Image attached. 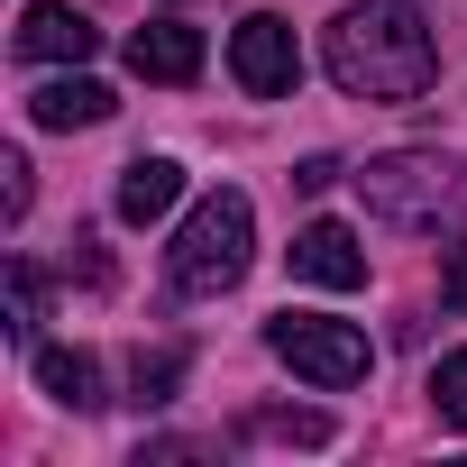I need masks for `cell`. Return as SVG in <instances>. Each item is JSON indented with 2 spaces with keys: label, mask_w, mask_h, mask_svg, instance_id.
I'll return each mask as SVG.
<instances>
[{
  "label": "cell",
  "mask_w": 467,
  "mask_h": 467,
  "mask_svg": "<svg viewBox=\"0 0 467 467\" xmlns=\"http://www.w3.org/2000/svg\"><path fill=\"white\" fill-rule=\"evenodd\" d=\"M129 74L138 83H192L202 74V28L192 19H147L129 37Z\"/></svg>",
  "instance_id": "obj_8"
},
{
  "label": "cell",
  "mask_w": 467,
  "mask_h": 467,
  "mask_svg": "<svg viewBox=\"0 0 467 467\" xmlns=\"http://www.w3.org/2000/svg\"><path fill=\"white\" fill-rule=\"evenodd\" d=\"M37 321H47V275H37L28 257H10V339L37 348Z\"/></svg>",
  "instance_id": "obj_14"
},
{
  "label": "cell",
  "mask_w": 467,
  "mask_h": 467,
  "mask_svg": "<svg viewBox=\"0 0 467 467\" xmlns=\"http://www.w3.org/2000/svg\"><path fill=\"white\" fill-rule=\"evenodd\" d=\"M174 202H183V165H174V156H138V165H119V220H129V229L165 220Z\"/></svg>",
  "instance_id": "obj_10"
},
{
  "label": "cell",
  "mask_w": 467,
  "mask_h": 467,
  "mask_svg": "<svg viewBox=\"0 0 467 467\" xmlns=\"http://www.w3.org/2000/svg\"><path fill=\"white\" fill-rule=\"evenodd\" d=\"M440 303H449V312H467V239H458V248H449V266H440Z\"/></svg>",
  "instance_id": "obj_18"
},
{
  "label": "cell",
  "mask_w": 467,
  "mask_h": 467,
  "mask_svg": "<svg viewBox=\"0 0 467 467\" xmlns=\"http://www.w3.org/2000/svg\"><path fill=\"white\" fill-rule=\"evenodd\" d=\"M266 348H275L303 385H321V394H348V385H367V367H376L367 330H358V321H321V312H275V321H266Z\"/></svg>",
  "instance_id": "obj_4"
},
{
  "label": "cell",
  "mask_w": 467,
  "mask_h": 467,
  "mask_svg": "<svg viewBox=\"0 0 467 467\" xmlns=\"http://www.w3.org/2000/svg\"><path fill=\"white\" fill-rule=\"evenodd\" d=\"M431 403H440L449 431H467V348H449V358L431 367Z\"/></svg>",
  "instance_id": "obj_15"
},
{
  "label": "cell",
  "mask_w": 467,
  "mask_h": 467,
  "mask_svg": "<svg viewBox=\"0 0 467 467\" xmlns=\"http://www.w3.org/2000/svg\"><path fill=\"white\" fill-rule=\"evenodd\" d=\"M330 183H339L330 156H303V165H294V192H330Z\"/></svg>",
  "instance_id": "obj_19"
},
{
  "label": "cell",
  "mask_w": 467,
  "mask_h": 467,
  "mask_svg": "<svg viewBox=\"0 0 467 467\" xmlns=\"http://www.w3.org/2000/svg\"><path fill=\"white\" fill-rule=\"evenodd\" d=\"M321 65L348 101H421L431 74H440V37L412 0H358V10L330 19Z\"/></svg>",
  "instance_id": "obj_1"
},
{
  "label": "cell",
  "mask_w": 467,
  "mask_h": 467,
  "mask_svg": "<svg viewBox=\"0 0 467 467\" xmlns=\"http://www.w3.org/2000/svg\"><path fill=\"white\" fill-rule=\"evenodd\" d=\"M110 110H119V92L92 83V74H56V83L28 92V119H37V129H101Z\"/></svg>",
  "instance_id": "obj_9"
},
{
  "label": "cell",
  "mask_w": 467,
  "mask_h": 467,
  "mask_svg": "<svg viewBox=\"0 0 467 467\" xmlns=\"http://www.w3.org/2000/svg\"><path fill=\"white\" fill-rule=\"evenodd\" d=\"M183 367H192V348H138V367H129V403H138V412H156V403H174V385H183Z\"/></svg>",
  "instance_id": "obj_13"
},
{
  "label": "cell",
  "mask_w": 467,
  "mask_h": 467,
  "mask_svg": "<svg viewBox=\"0 0 467 467\" xmlns=\"http://www.w3.org/2000/svg\"><path fill=\"white\" fill-rule=\"evenodd\" d=\"M229 74H239L248 101H285V92L303 83V47H294V28H285L275 10L239 19V28H229Z\"/></svg>",
  "instance_id": "obj_5"
},
{
  "label": "cell",
  "mask_w": 467,
  "mask_h": 467,
  "mask_svg": "<svg viewBox=\"0 0 467 467\" xmlns=\"http://www.w3.org/2000/svg\"><path fill=\"white\" fill-rule=\"evenodd\" d=\"M0 211H10V220L28 211V156H19V147L0 156Z\"/></svg>",
  "instance_id": "obj_16"
},
{
  "label": "cell",
  "mask_w": 467,
  "mask_h": 467,
  "mask_svg": "<svg viewBox=\"0 0 467 467\" xmlns=\"http://www.w3.org/2000/svg\"><path fill=\"white\" fill-rule=\"evenodd\" d=\"M285 257H294V275L321 285V294H358V285H367V248H358L348 220H303Z\"/></svg>",
  "instance_id": "obj_6"
},
{
  "label": "cell",
  "mask_w": 467,
  "mask_h": 467,
  "mask_svg": "<svg viewBox=\"0 0 467 467\" xmlns=\"http://www.w3.org/2000/svg\"><path fill=\"white\" fill-rule=\"evenodd\" d=\"M248 257H257V211H248V192H202L192 211H183V229H174V248H165V275H174V294L183 303H220L229 285L248 275Z\"/></svg>",
  "instance_id": "obj_2"
},
{
  "label": "cell",
  "mask_w": 467,
  "mask_h": 467,
  "mask_svg": "<svg viewBox=\"0 0 467 467\" xmlns=\"http://www.w3.org/2000/svg\"><path fill=\"white\" fill-rule=\"evenodd\" d=\"M239 440H275V449H330V412H303V403H257V412H239Z\"/></svg>",
  "instance_id": "obj_12"
},
{
  "label": "cell",
  "mask_w": 467,
  "mask_h": 467,
  "mask_svg": "<svg viewBox=\"0 0 467 467\" xmlns=\"http://www.w3.org/2000/svg\"><path fill=\"white\" fill-rule=\"evenodd\" d=\"M358 202L385 229H440L467 211V165L449 147H394V156L358 165Z\"/></svg>",
  "instance_id": "obj_3"
},
{
  "label": "cell",
  "mask_w": 467,
  "mask_h": 467,
  "mask_svg": "<svg viewBox=\"0 0 467 467\" xmlns=\"http://www.w3.org/2000/svg\"><path fill=\"white\" fill-rule=\"evenodd\" d=\"M65 275H83V285H110V266H101V239H92V229H74V257H65Z\"/></svg>",
  "instance_id": "obj_17"
},
{
  "label": "cell",
  "mask_w": 467,
  "mask_h": 467,
  "mask_svg": "<svg viewBox=\"0 0 467 467\" xmlns=\"http://www.w3.org/2000/svg\"><path fill=\"white\" fill-rule=\"evenodd\" d=\"M101 47V28L74 10V0H28V19H19V56L28 65H83Z\"/></svg>",
  "instance_id": "obj_7"
},
{
  "label": "cell",
  "mask_w": 467,
  "mask_h": 467,
  "mask_svg": "<svg viewBox=\"0 0 467 467\" xmlns=\"http://www.w3.org/2000/svg\"><path fill=\"white\" fill-rule=\"evenodd\" d=\"M37 385H47V403H65V412H101V403H110L92 348H37Z\"/></svg>",
  "instance_id": "obj_11"
}]
</instances>
